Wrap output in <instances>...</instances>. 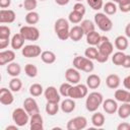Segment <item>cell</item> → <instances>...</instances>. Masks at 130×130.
<instances>
[{
    "instance_id": "cell-39",
    "label": "cell",
    "mask_w": 130,
    "mask_h": 130,
    "mask_svg": "<svg viewBox=\"0 0 130 130\" xmlns=\"http://www.w3.org/2000/svg\"><path fill=\"white\" fill-rule=\"evenodd\" d=\"M24 72L28 77H36L38 75V67L31 63H28L24 66Z\"/></svg>"
},
{
    "instance_id": "cell-50",
    "label": "cell",
    "mask_w": 130,
    "mask_h": 130,
    "mask_svg": "<svg viewBox=\"0 0 130 130\" xmlns=\"http://www.w3.org/2000/svg\"><path fill=\"white\" fill-rule=\"evenodd\" d=\"M122 67L124 68H130V55H125V58H124V61L121 65Z\"/></svg>"
},
{
    "instance_id": "cell-4",
    "label": "cell",
    "mask_w": 130,
    "mask_h": 130,
    "mask_svg": "<svg viewBox=\"0 0 130 130\" xmlns=\"http://www.w3.org/2000/svg\"><path fill=\"white\" fill-rule=\"evenodd\" d=\"M94 23L102 31H110L113 28V21L111 18L103 12H98L94 14Z\"/></svg>"
},
{
    "instance_id": "cell-43",
    "label": "cell",
    "mask_w": 130,
    "mask_h": 130,
    "mask_svg": "<svg viewBox=\"0 0 130 130\" xmlns=\"http://www.w3.org/2000/svg\"><path fill=\"white\" fill-rule=\"evenodd\" d=\"M86 2H87V4L89 5V7H90L91 9L98 10V11H99L100 9H102L103 6H104L103 0H86Z\"/></svg>"
},
{
    "instance_id": "cell-26",
    "label": "cell",
    "mask_w": 130,
    "mask_h": 130,
    "mask_svg": "<svg viewBox=\"0 0 130 130\" xmlns=\"http://www.w3.org/2000/svg\"><path fill=\"white\" fill-rule=\"evenodd\" d=\"M6 71H7V73H8L11 77H17V76L20 74V72H21V67H20V65H19L18 63H16V62H11V63H9V64L7 65Z\"/></svg>"
},
{
    "instance_id": "cell-46",
    "label": "cell",
    "mask_w": 130,
    "mask_h": 130,
    "mask_svg": "<svg viewBox=\"0 0 130 130\" xmlns=\"http://www.w3.org/2000/svg\"><path fill=\"white\" fill-rule=\"evenodd\" d=\"M95 60H96L99 63H105V62H107V61L109 60V56L104 55V54H102V53H100V52H99V54H98V56H96Z\"/></svg>"
},
{
    "instance_id": "cell-25",
    "label": "cell",
    "mask_w": 130,
    "mask_h": 130,
    "mask_svg": "<svg viewBox=\"0 0 130 130\" xmlns=\"http://www.w3.org/2000/svg\"><path fill=\"white\" fill-rule=\"evenodd\" d=\"M86 85L90 89H96L101 85V77L96 74H89L86 78Z\"/></svg>"
},
{
    "instance_id": "cell-59",
    "label": "cell",
    "mask_w": 130,
    "mask_h": 130,
    "mask_svg": "<svg viewBox=\"0 0 130 130\" xmlns=\"http://www.w3.org/2000/svg\"><path fill=\"white\" fill-rule=\"evenodd\" d=\"M40 1H45V0H40Z\"/></svg>"
},
{
    "instance_id": "cell-38",
    "label": "cell",
    "mask_w": 130,
    "mask_h": 130,
    "mask_svg": "<svg viewBox=\"0 0 130 130\" xmlns=\"http://www.w3.org/2000/svg\"><path fill=\"white\" fill-rule=\"evenodd\" d=\"M125 55L123 51H118V52H115L113 55H112V62L117 65V66H121L123 61H124V58H125Z\"/></svg>"
},
{
    "instance_id": "cell-40",
    "label": "cell",
    "mask_w": 130,
    "mask_h": 130,
    "mask_svg": "<svg viewBox=\"0 0 130 130\" xmlns=\"http://www.w3.org/2000/svg\"><path fill=\"white\" fill-rule=\"evenodd\" d=\"M98 54H99V50L94 46H90L87 49H85V51H84V56L90 60H95Z\"/></svg>"
},
{
    "instance_id": "cell-6",
    "label": "cell",
    "mask_w": 130,
    "mask_h": 130,
    "mask_svg": "<svg viewBox=\"0 0 130 130\" xmlns=\"http://www.w3.org/2000/svg\"><path fill=\"white\" fill-rule=\"evenodd\" d=\"M19 34L25 41H38L40 38V30L34 25H23L19 29Z\"/></svg>"
},
{
    "instance_id": "cell-34",
    "label": "cell",
    "mask_w": 130,
    "mask_h": 130,
    "mask_svg": "<svg viewBox=\"0 0 130 130\" xmlns=\"http://www.w3.org/2000/svg\"><path fill=\"white\" fill-rule=\"evenodd\" d=\"M80 26L82 27L83 31H84V35H87L89 34L90 31H93L95 30V23H93L91 20L89 19H84L80 22Z\"/></svg>"
},
{
    "instance_id": "cell-5",
    "label": "cell",
    "mask_w": 130,
    "mask_h": 130,
    "mask_svg": "<svg viewBox=\"0 0 130 130\" xmlns=\"http://www.w3.org/2000/svg\"><path fill=\"white\" fill-rule=\"evenodd\" d=\"M29 115L23 108H16L12 112V120L14 124L19 127H23L27 123H29Z\"/></svg>"
},
{
    "instance_id": "cell-42",
    "label": "cell",
    "mask_w": 130,
    "mask_h": 130,
    "mask_svg": "<svg viewBox=\"0 0 130 130\" xmlns=\"http://www.w3.org/2000/svg\"><path fill=\"white\" fill-rule=\"evenodd\" d=\"M38 6V0H23V8L26 11H34Z\"/></svg>"
},
{
    "instance_id": "cell-12",
    "label": "cell",
    "mask_w": 130,
    "mask_h": 130,
    "mask_svg": "<svg viewBox=\"0 0 130 130\" xmlns=\"http://www.w3.org/2000/svg\"><path fill=\"white\" fill-rule=\"evenodd\" d=\"M23 109L27 112V114L29 116L40 113V108L38 106L37 101L34 98H26L23 101Z\"/></svg>"
},
{
    "instance_id": "cell-9",
    "label": "cell",
    "mask_w": 130,
    "mask_h": 130,
    "mask_svg": "<svg viewBox=\"0 0 130 130\" xmlns=\"http://www.w3.org/2000/svg\"><path fill=\"white\" fill-rule=\"evenodd\" d=\"M98 50L100 53L107 55V56H111L113 54L114 51V45L112 44V42L109 40L108 37L106 36H102L101 37V41L98 45Z\"/></svg>"
},
{
    "instance_id": "cell-19",
    "label": "cell",
    "mask_w": 130,
    "mask_h": 130,
    "mask_svg": "<svg viewBox=\"0 0 130 130\" xmlns=\"http://www.w3.org/2000/svg\"><path fill=\"white\" fill-rule=\"evenodd\" d=\"M84 36V31L82 29V27L80 25H74L70 28L69 31V39L73 42H78L82 39V37Z\"/></svg>"
},
{
    "instance_id": "cell-1",
    "label": "cell",
    "mask_w": 130,
    "mask_h": 130,
    "mask_svg": "<svg viewBox=\"0 0 130 130\" xmlns=\"http://www.w3.org/2000/svg\"><path fill=\"white\" fill-rule=\"evenodd\" d=\"M54 30L59 40L66 41L67 39H69V31H70L69 21L65 18H58L55 21Z\"/></svg>"
},
{
    "instance_id": "cell-55",
    "label": "cell",
    "mask_w": 130,
    "mask_h": 130,
    "mask_svg": "<svg viewBox=\"0 0 130 130\" xmlns=\"http://www.w3.org/2000/svg\"><path fill=\"white\" fill-rule=\"evenodd\" d=\"M18 127L19 126H17L16 124L15 125H9L5 128V130H18Z\"/></svg>"
},
{
    "instance_id": "cell-36",
    "label": "cell",
    "mask_w": 130,
    "mask_h": 130,
    "mask_svg": "<svg viewBox=\"0 0 130 130\" xmlns=\"http://www.w3.org/2000/svg\"><path fill=\"white\" fill-rule=\"evenodd\" d=\"M44 92V88L40 83H32L29 86V93L31 96H40Z\"/></svg>"
},
{
    "instance_id": "cell-21",
    "label": "cell",
    "mask_w": 130,
    "mask_h": 130,
    "mask_svg": "<svg viewBox=\"0 0 130 130\" xmlns=\"http://www.w3.org/2000/svg\"><path fill=\"white\" fill-rule=\"evenodd\" d=\"M114 98L120 103H130V90L126 89H116Z\"/></svg>"
},
{
    "instance_id": "cell-31",
    "label": "cell",
    "mask_w": 130,
    "mask_h": 130,
    "mask_svg": "<svg viewBox=\"0 0 130 130\" xmlns=\"http://www.w3.org/2000/svg\"><path fill=\"white\" fill-rule=\"evenodd\" d=\"M24 19H25V22H26L27 24L34 25V24H36V23L39 22V20H40V15H39V13L36 12V11H28V12L26 13Z\"/></svg>"
},
{
    "instance_id": "cell-47",
    "label": "cell",
    "mask_w": 130,
    "mask_h": 130,
    "mask_svg": "<svg viewBox=\"0 0 130 130\" xmlns=\"http://www.w3.org/2000/svg\"><path fill=\"white\" fill-rule=\"evenodd\" d=\"M10 42H11V40H9V39H0V49L3 50L6 47H8Z\"/></svg>"
},
{
    "instance_id": "cell-35",
    "label": "cell",
    "mask_w": 130,
    "mask_h": 130,
    "mask_svg": "<svg viewBox=\"0 0 130 130\" xmlns=\"http://www.w3.org/2000/svg\"><path fill=\"white\" fill-rule=\"evenodd\" d=\"M22 87V81L17 77H12L9 81V88L13 92H18Z\"/></svg>"
},
{
    "instance_id": "cell-11",
    "label": "cell",
    "mask_w": 130,
    "mask_h": 130,
    "mask_svg": "<svg viewBox=\"0 0 130 130\" xmlns=\"http://www.w3.org/2000/svg\"><path fill=\"white\" fill-rule=\"evenodd\" d=\"M44 95H45V99L47 100V102L59 103L61 101V94H60L59 90H57V88L52 85L48 86L44 90Z\"/></svg>"
},
{
    "instance_id": "cell-24",
    "label": "cell",
    "mask_w": 130,
    "mask_h": 130,
    "mask_svg": "<svg viewBox=\"0 0 130 130\" xmlns=\"http://www.w3.org/2000/svg\"><path fill=\"white\" fill-rule=\"evenodd\" d=\"M24 39L21 37V35L18 32V34H15L12 36L11 38V42H10V45H11V48L13 50H19V49H22L23 48V45H24Z\"/></svg>"
},
{
    "instance_id": "cell-44",
    "label": "cell",
    "mask_w": 130,
    "mask_h": 130,
    "mask_svg": "<svg viewBox=\"0 0 130 130\" xmlns=\"http://www.w3.org/2000/svg\"><path fill=\"white\" fill-rule=\"evenodd\" d=\"M11 35V29L7 25H0V39H9Z\"/></svg>"
},
{
    "instance_id": "cell-32",
    "label": "cell",
    "mask_w": 130,
    "mask_h": 130,
    "mask_svg": "<svg viewBox=\"0 0 130 130\" xmlns=\"http://www.w3.org/2000/svg\"><path fill=\"white\" fill-rule=\"evenodd\" d=\"M103 9H104V13H106L107 15H114L118 10V6L115 4V2L109 1L104 4Z\"/></svg>"
},
{
    "instance_id": "cell-56",
    "label": "cell",
    "mask_w": 130,
    "mask_h": 130,
    "mask_svg": "<svg viewBox=\"0 0 130 130\" xmlns=\"http://www.w3.org/2000/svg\"><path fill=\"white\" fill-rule=\"evenodd\" d=\"M129 2H130V0H117L116 3H118V5H124V4H127Z\"/></svg>"
},
{
    "instance_id": "cell-15",
    "label": "cell",
    "mask_w": 130,
    "mask_h": 130,
    "mask_svg": "<svg viewBox=\"0 0 130 130\" xmlns=\"http://www.w3.org/2000/svg\"><path fill=\"white\" fill-rule=\"evenodd\" d=\"M16 18V14L11 9L0 10V23H12Z\"/></svg>"
},
{
    "instance_id": "cell-16",
    "label": "cell",
    "mask_w": 130,
    "mask_h": 130,
    "mask_svg": "<svg viewBox=\"0 0 130 130\" xmlns=\"http://www.w3.org/2000/svg\"><path fill=\"white\" fill-rule=\"evenodd\" d=\"M102 106H103L104 111H105L107 114H110V115L115 114V113L118 111V108H119L117 101H116V100H113V99H106V100L103 102Z\"/></svg>"
},
{
    "instance_id": "cell-28",
    "label": "cell",
    "mask_w": 130,
    "mask_h": 130,
    "mask_svg": "<svg viewBox=\"0 0 130 130\" xmlns=\"http://www.w3.org/2000/svg\"><path fill=\"white\" fill-rule=\"evenodd\" d=\"M117 112L118 116L121 119H127L128 117H130V103H122Z\"/></svg>"
},
{
    "instance_id": "cell-7",
    "label": "cell",
    "mask_w": 130,
    "mask_h": 130,
    "mask_svg": "<svg viewBox=\"0 0 130 130\" xmlns=\"http://www.w3.org/2000/svg\"><path fill=\"white\" fill-rule=\"evenodd\" d=\"M87 94H88V87L87 85L82 84V83H77V84L72 85L69 90V98L73 100L85 98Z\"/></svg>"
},
{
    "instance_id": "cell-29",
    "label": "cell",
    "mask_w": 130,
    "mask_h": 130,
    "mask_svg": "<svg viewBox=\"0 0 130 130\" xmlns=\"http://www.w3.org/2000/svg\"><path fill=\"white\" fill-rule=\"evenodd\" d=\"M56 55L52 51H43L41 54V59L46 64H53L56 61Z\"/></svg>"
},
{
    "instance_id": "cell-45",
    "label": "cell",
    "mask_w": 130,
    "mask_h": 130,
    "mask_svg": "<svg viewBox=\"0 0 130 130\" xmlns=\"http://www.w3.org/2000/svg\"><path fill=\"white\" fill-rule=\"evenodd\" d=\"M73 10L74 11H77V12H79V13H81V14L84 15V13H85V6L82 4V2H77V3L74 4Z\"/></svg>"
},
{
    "instance_id": "cell-13",
    "label": "cell",
    "mask_w": 130,
    "mask_h": 130,
    "mask_svg": "<svg viewBox=\"0 0 130 130\" xmlns=\"http://www.w3.org/2000/svg\"><path fill=\"white\" fill-rule=\"evenodd\" d=\"M80 78H81V75L79 73V70H77L74 67L73 68H68L65 71V79H66V81L70 82L73 85L79 83Z\"/></svg>"
},
{
    "instance_id": "cell-23",
    "label": "cell",
    "mask_w": 130,
    "mask_h": 130,
    "mask_svg": "<svg viewBox=\"0 0 130 130\" xmlns=\"http://www.w3.org/2000/svg\"><path fill=\"white\" fill-rule=\"evenodd\" d=\"M121 83V79L117 74H109L106 78V84L109 88L117 89Z\"/></svg>"
},
{
    "instance_id": "cell-17",
    "label": "cell",
    "mask_w": 130,
    "mask_h": 130,
    "mask_svg": "<svg viewBox=\"0 0 130 130\" xmlns=\"http://www.w3.org/2000/svg\"><path fill=\"white\" fill-rule=\"evenodd\" d=\"M29 128L31 130H43L44 129V121L41 114H35L30 116L29 119Z\"/></svg>"
},
{
    "instance_id": "cell-2",
    "label": "cell",
    "mask_w": 130,
    "mask_h": 130,
    "mask_svg": "<svg viewBox=\"0 0 130 130\" xmlns=\"http://www.w3.org/2000/svg\"><path fill=\"white\" fill-rule=\"evenodd\" d=\"M104 102V96L101 92L92 91L86 95L85 108L88 112H95Z\"/></svg>"
},
{
    "instance_id": "cell-14",
    "label": "cell",
    "mask_w": 130,
    "mask_h": 130,
    "mask_svg": "<svg viewBox=\"0 0 130 130\" xmlns=\"http://www.w3.org/2000/svg\"><path fill=\"white\" fill-rule=\"evenodd\" d=\"M14 96L12 94V90L6 87H2L0 89V103L4 106H9L13 103Z\"/></svg>"
},
{
    "instance_id": "cell-41",
    "label": "cell",
    "mask_w": 130,
    "mask_h": 130,
    "mask_svg": "<svg viewBox=\"0 0 130 130\" xmlns=\"http://www.w3.org/2000/svg\"><path fill=\"white\" fill-rule=\"evenodd\" d=\"M73 84H71L70 82H63L61 85H60V87H59V92H60V94L62 95V96H64V98H69V90H70V88H71V86H72Z\"/></svg>"
},
{
    "instance_id": "cell-37",
    "label": "cell",
    "mask_w": 130,
    "mask_h": 130,
    "mask_svg": "<svg viewBox=\"0 0 130 130\" xmlns=\"http://www.w3.org/2000/svg\"><path fill=\"white\" fill-rule=\"evenodd\" d=\"M82 18H83V14H81L77 11H74V10H72L68 15V20L74 24L80 23L82 21Z\"/></svg>"
},
{
    "instance_id": "cell-33",
    "label": "cell",
    "mask_w": 130,
    "mask_h": 130,
    "mask_svg": "<svg viewBox=\"0 0 130 130\" xmlns=\"http://www.w3.org/2000/svg\"><path fill=\"white\" fill-rule=\"evenodd\" d=\"M59 103H51V102H47L46 107H45V111L49 116H55L58 111L60 106L58 105Z\"/></svg>"
},
{
    "instance_id": "cell-8",
    "label": "cell",
    "mask_w": 130,
    "mask_h": 130,
    "mask_svg": "<svg viewBox=\"0 0 130 130\" xmlns=\"http://www.w3.org/2000/svg\"><path fill=\"white\" fill-rule=\"evenodd\" d=\"M87 126V120L83 116H77L72 119H70L66 125L67 130H82L86 128Z\"/></svg>"
},
{
    "instance_id": "cell-51",
    "label": "cell",
    "mask_w": 130,
    "mask_h": 130,
    "mask_svg": "<svg viewBox=\"0 0 130 130\" xmlns=\"http://www.w3.org/2000/svg\"><path fill=\"white\" fill-rule=\"evenodd\" d=\"M123 85H124V87H125L126 89L130 90V74L127 75V76L123 79Z\"/></svg>"
},
{
    "instance_id": "cell-3",
    "label": "cell",
    "mask_w": 130,
    "mask_h": 130,
    "mask_svg": "<svg viewBox=\"0 0 130 130\" xmlns=\"http://www.w3.org/2000/svg\"><path fill=\"white\" fill-rule=\"evenodd\" d=\"M73 67L77 70H81L87 73H90L94 69V65L92 60L83 56H76L73 59Z\"/></svg>"
},
{
    "instance_id": "cell-27",
    "label": "cell",
    "mask_w": 130,
    "mask_h": 130,
    "mask_svg": "<svg viewBox=\"0 0 130 130\" xmlns=\"http://www.w3.org/2000/svg\"><path fill=\"white\" fill-rule=\"evenodd\" d=\"M101 37L102 36L98 31H95V30L90 31L89 34L86 35V43L90 46H98L101 41Z\"/></svg>"
},
{
    "instance_id": "cell-18",
    "label": "cell",
    "mask_w": 130,
    "mask_h": 130,
    "mask_svg": "<svg viewBox=\"0 0 130 130\" xmlns=\"http://www.w3.org/2000/svg\"><path fill=\"white\" fill-rule=\"evenodd\" d=\"M14 59H15V53L13 50H5V51L0 52V65L1 66L13 62Z\"/></svg>"
},
{
    "instance_id": "cell-49",
    "label": "cell",
    "mask_w": 130,
    "mask_h": 130,
    "mask_svg": "<svg viewBox=\"0 0 130 130\" xmlns=\"http://www.w3.org/2000/svg\"><path fill=\"white\" fill-rule=\"evenodd\" d=\"M118 8L120 9L121 12L123 13H127L130 11V2L127 3V4H124V5H118Z\"/></svg>"
},
{
    "instance_id": "cell-22",
    "label": "cell",
    "mask_w": 130,
    "mask_h": 130,
    "mask_svg": "<svg viewBox=\"0 0 130 130\" xmlns=\"http://www.w3.org/2000/svg\"><path fill=\"white\" fill-rule=\"evenodd\" d=\"M114 45H115V47L118 51H123L124 52L129 46L128 38L126 36H118L114 41Z\"/></svg>"
},
{
    "instance_id": "cell-20",
    "label": "cell",
    "mask_w": 130,
    "mask_h": 130,
    "mask_svg": "<svg viewBox=\"0 0 130 130\" xmlns=\"http://www.w3.org/2000/svg\"><path fill=\"white\" fill-rule=\"evenodd\" d=\"M75 107H76V104L74 102L73 99H65L64 101L61 102V105H60V109L63 113L65 114H70L72 113L74 110H75Z\"/></svg>"
},
{
    "instance_id": "cell-10",
    "label": "cell",
    "mask_w": 130,
    "mask_h": 130,
    "mask_svg": "<svg viewBox=\"0 0 130 130\" xmlns=\"http://www.w3.org/2000/svg\"><path fill=\"white\" fill-rule=\"evenodd\" d=\"M21 54L25 58H36L42 54V50L40 46L31 44V45L23 46V48L21 49Z\"/></svg>"
},
{
    "instance_id": "cell-57",
    "label": "cell",
    "mask_w": 130,
    "mask_h": 130,
    "mask_svg": "<svg viewBox=\"0 0 130 130\" xmlns=\"http://www.w3.org/2000/svg\"><path fill=\"white\" fill-rule=\"evenodd\" d=\"M75 1H77V2H82L83 0H75Z\"/></svg>"
},
{
    "instance_id": "cell-52",
    "label": "cell",
    "mask_w": 130,
    "mask_h": 130,
    "mask_svg": "<svg viewBox=\"0 0 130 130\" xmlns=\"http://www.w3.org/2000/svg\"><path fill=\"white\" fill-rule=\"evenodd\" d=\"M11 4V0H0V7L1 9H5L9 7Z\"/></svg>"
},
{
    "instance_id": "cell-48",
    "label": "cell",
    "mask_w": 130,
    "mask_h": 130,
    "mask_svg": "<svg viewBox=\"0 0 130 130\" xmlns=\"http://www.w3.org/2000/svg\"><path fill=\"white\" fill-rule=\"evenodd\" d=\"M117 130H130V124L127 122H122L117 126Z\"/></svg>"
},
{
    "instance_id": "cell-58",
    "label": "cell",
    "mask_w": 130,
    "mask_h": 130,
    "mask_svg": "<svg viewBox=\"0 0 130 130\" xmlns=\"http://www.w3.org/2000/svg\"><path fill=\"white\" fill-rule=\"evenodd\" d=\"M112 1H113V2H117V0H112Z\"/></svg>"
},
{
    "instance_id": "cell-53",
    "label": "cell",
    "mask_w": 130,
    "mask_h": 130,
    "mask_svg": "<svg viewBox=\"0 0 130 130\" xmlns=\"http://www.w3.org/2000/svg\"><path fill=\"white\" fill-rule=\"evenodd\" d=\"M55 2L60 6H64V5H67L70 2V0H55Z\"/></svg>"
},
{
    "instance_id": "cell-54",
    "label": "cell",
    "mask_w": 130,
    "mask_h": 130,
    "mask_svg": "<svg viewBox=\"0 0 130 130\" xmlns=\"http://www.w3.org/2000/svg\"><path fill=\"white\" fill-rule=\"evenodd\" d=\"M125 36L127 38H130V22L125 26Z\"/></svg>"
},
{
    "instance_id": "cell-30",
    "label": "cell",
    "mask_w": 130,
    "mask_h": 130,
    "mask_svg": "<svg viewBox=\"0 0 130 130\" xmlns=\"http://www.w3.org/2000/svg\"><path fill=\"white\" fill-rule=\"evenodd\" d=\"M91 124L94 127H102L105 124V116L100 112H94V114L91 116Z\"/></svg>"
}]
</instances>
